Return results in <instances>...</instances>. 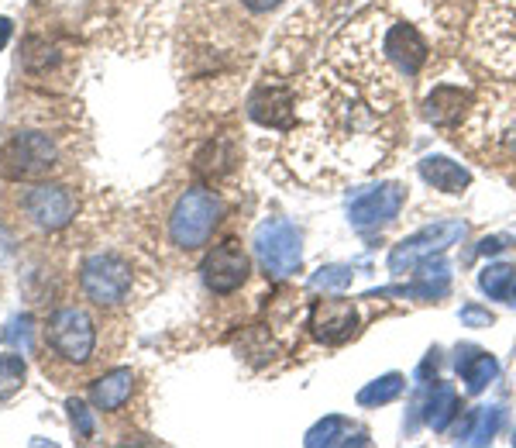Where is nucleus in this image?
<instances>
[{
  "label": "nucleus",
  "mask_w": 516,
  "mask_h": 448,
  "mask_svg": "<svg viewBox=\"0 0 516 448\" xmlns=\"http://www.w3.org/2000/svg\"><path fill=\"white\" fill-rule=\"evenodd\" d=\"M324 49L296 83L286 159L303 183H338L379 166L400 142V73L382 52V0L320 21Z\"/></svg>",
  "instance_id": "obj_1"
},
{
  "label": "nucleus",
  "mask_w": 516,
  "mask_h": 448,
  "mask_svg": "<svg viewBox=\"0 0 516 448\" xmlns=\"http://www.w3.org/2000/svg\"><path fill=\"white\" fill-rule=\"evenodd\" d=\"M42 369L59 386L93 376L107 362V321L93 304H62L42 328Z\"/></svg>",
  "instance_id": "obj_2"
},
{
  "label": "nucleus",
  "mask_w": 516,
  "mask_h": 448,
  "mask_svg": "<svg viewBox=\"0 0 516 448\" xmlns=\"http://www.w3.org/2000/svg\"><path fill=\"white\" fill-rule=\"evenodd\" d=\"M0 211H4V221L14 235L45 238L73 224L76 211H80V193H76L73 183L56 180V176L14 183Z\"/></svg>",
  "instance_id": "obj_3"
},
{
  "label": "nucleus",
  "mask_w": 516,
  "mask_h": 448,
  "mask_svg": "<svg viewBox=\"0 0 516 448\" xmlns=\"http://www.w3.org/2000/svg\"><path fill=\"white\" fill-rule=\"evenodd\" d=\"M458 138L489 162H516V80L489 83L468 107Z\"/></svg>",
  "instance_id": "obj_4"
},
{
  "label": "nucleus",
  "mask_w": 516,
  "mask_h": 448,
  "mask_svg": "<svg viewBox=\"0 0 516 448\" xmlns=\"http://www.w3.org/2000/svg\"><path fill=\"white\" fill-rule=\"evenodd\" d=\"M468 38L475 59L503 76H516V0H482Z\"/></svg>",
  "instance_id": "obj_5"
},
{
  "label": "nucleus",
  "mask_w": 516,
  "mask_h": 448,
  "mask_svg": "<svg viewBox=\"0 0 516 448\" xmlns=\"http://www.w3.org/2000/svg\"><path fill=\"white\" fill-rule=\"evenodd\" d=\"M62 169V149L56 135L42 128H21L0 142V176L11 183L49 180Z\"/></svg>",
  "instance_id": "obj_6"
},
{
  "label": "nucleus",
  "mask_w": 516,
  "mask_h": 448,
  "mask_svg": "<svg viewBox=\"0 0 516 448\" xmlns=\"http://www.w3.org/2000/svg\"><path fill=\"white\" fill-rule=\"evenodd\" d=\"M221 221V197L207 187H190L176 197L169 211V238L176 249L193 252L210 242Z\"/></svg>",
  "instance_id": "obj_7"
},
{
  "label": "nucleus",
  "mask_w": 516,
  "mask_h": 448,
  "mask_svg": "<svg viewBox=\"0 0 516 448\" xmlns=\"http://www.w3.org/2000/svg\"><path fill=\"white\" fill-rule=\"evenodd\" d=\"M131 287H135V273L131 262L117 252H97L80 266V293L86 304L100 307V311H114V307L128 304Z\"/></svg>",
  "instance_id": "obj_8"
},
{
  "label": "nucleus",
  "mask_w": 516,
  "mask_h": 448,
  "mask_svg": "<svg viewBox=\"0 0 516 448\" xmlns=\"http://www.w3.org/2000/svg\"><path fill=\"white\" fill-rule=\"evenodd\" d=\"M255 256L272 280H286L300 269V231L286 218H269L255 231Z\"/></svg>",
  "instance_id": "obj_9"
},
{
  "label": "nucleus",
  "mask_w": 516,
  "mask_h": 448,
  "mask_svg": "<svg viewBox=\"0 0 516 448\" xmlns=\"http://www.w3.org/2000/svg\"><path fill=\"white\" fill-rule=\"evenodd\" d=\"M458 238H465V224L461 221H437V224H427V228H420L417 235L403 238L400 245L393 249V256H389V269H393L396 276L410 273L417 262H424L430 256H441L448 245H455Z\"/></svg>",
  "instance_id": "obj_10"
},
{
  "label": "nucleus",
  "mask_w": 516,
  "mask_h": 448,
  "mask_svg": "<svg viewBox=\"0 0 516 448\" xmlns=\"http://www.w3.org/2000/svg\"><path fill=\"white\" fill-rule=\"evenodd\" d=\"M248 114L265 128L289 131L296 125V90L283 80H265L248 100Z\"/></svg>",
  "instance_id": "obj_11"
},
{
  "label": "nucleus",
  "mask_w": 516,
  "mask_h": 448,
  "mask_svg": "<svg viewBox=\"0 0 516 448\" xmlns=\"http://www.w3.org/2000/svg\"><path fill=\"white\" fill-rule=\"evenodd\" d=\"M203 273V283H207L210 293H234L238 287H245L248 280V256L241 252L238 242H224L203 259L200 266Z\"/></svg>",
  "instance_id": "obj_12"
},
{
  "label": "nucleus",
  "mask_w": 516,
  "mask_h": 448,
  "mask_svg": "<svg viewBox=\"0 0 516 448\" xmlns=\"http://www.w3.org/2000/svg\"><path fill=\"white\" fill-rule=\"evenodd\" d=\"M355 328H358V314L351 307V300H317L310 307V331H314L317 342L341 345L355 335Z\"/></svg>",
  "instance_id": "obj_13"
},
{
  "label": "nucleus",
  "mask_w": 516,
  "mask_h": 448,
  "mask_svg": "<svg viewBox=\"0 0 516 448\" xmlns=\"http://www.w3.org/2000/svg\"><path fill=\"white\" fill-rule=\"evenodd\" d=\"M403 200H406V190L400 183H382V187L369 190L365 197H358L355 204H351L348 218L351 224H358V228H372V224L393 221L396 214H400Z\"/></svg>",
  "instance_id": "obj_14"
},
{
  "label": "nucleus",
  "mask_w": 516,
  "mask_h": 448,
  "mask_svg": "<svg viewBox=\"0 0 516 448\" xmlns=\"http://www.w3.org/2000/svg\"><path fill=\"white\" fill-rule=\"evenodd\" d=\"M69 59V49L59 45L56 38H45V35H31L21 49L18 63L25 66V73L31 80H45V76H56Z\"/></svg>",
  "instance_id": "obj_15"
},
{
  "label": "nucleus",
  "mask_w": 516,
  "mask_h": 448,
  "mask_svg": "<svg viewBox=\"0 0 516 448\" xmlns=\"http://www.w3.org/2000/svg\"><path fill=\"white\" fill-rule=\"evenodd\" d=\"M131 390H135V373L131 369H111V373L93 376L90 383V404L97 411H121L124 404L131 400Z\"/></svg>",
  "instance_id": "obj_16"
},
{
  "label": "nucleus",
  "mask_w": 516,
  "mask_h": 448,
  "mask_svg": "<svg viewBox=\"0 0 516 448\" xmlns=\"http://www.w3.org/2000/svg\"><path fill=\"white\" fill-rule=\"evenodd\" d=\"M420 176H424L434 190H444V193H461L468 183H472V173H468L461 162L444 159V156L420 159Z\"/></svg>",
  "instance_id": "obj_17"
},
{
  "label": "nucleus",
  "mask_w": 516,
  "mask_h": 448,
  "mask_svg": "<svg viewBox=\"0 0 516 448\" xmlns=\"http://www.w3.org/2000/svg\"><path fill=\"white\" fill-rule=\"evenodd\" d=\"M468 107H472V100H468L465 90L448 87V83H444V87H434V94L424 100V111L434 125H451V121H458L461 114H468Z\"/></svg>",
  "instance_id": "obj_18"
},
{
  "label": "nucleus",
  "mask_w": 516,
  "mask_h": 448,
  "mask_svg": "<svg viewBox=\"0 0 516 448\" xmlns=\"http://www.w3.org/2000/svg\"><path fill=\"white\" fill-rule=\"evenodd\" d=\"M458 373L465 376L468 393H482L499 376V362L479 349H458Z\"/></svg>",
  "instance_id": "obj_19"
},
{
  "label": "nucleus",
  "mask_w": 516,
  "mask_h": 448,
  "mask_svg": "<svg viewBox=\"0 0 516 448\" xmlns=\"http://www.w3.org/2000/svg\"><path fill=\"white\" fill-rule=\"evenodd\" d=\"M499 424H503V407H496V404L475 407V411L465 417V424H461L458 438L465 445H489L492 435L499 431Z\"/></svg>",
  "instance_id": "obj_20"
},
{
  "label": "nucleus",
  "mask_w": 516,
  "mask_h": 448,
  "mask_svg": "<svg viewBox=\"0 0 516 448\" xmlns=\"http://www.w3.org/2000/svg\"><path fill=\"white\" fill-rule=\"evenodd\" d=\"M365 445L369 438H365V431H355V438H351V424L344 421V417H324L320 424L307 431V445L310 448H320V445Z\"/></svg>",
  "instance_id": "obj_21"
},
{
  "label": "nucleus",
  "mask_w": 516,
  "mask_h": 448,
  "mask_svg": "<svg viewBox=\"0 0 516 448\" xmlns=\"http://www.w3.org/2000/svg\"><path fill=\"white\" fill-rule=\"evenodd\" d=\"M424 417L434 431H448V424L455 421V411H458V393L451 383H434L427 397V407H424Z\"/></svg>",
  "instance_id": "obj_22"
},
{
  "label": "nucleus",
  "mask_w": 516,
  "mask_h": 448,
  "mask_svg": "<svg viewBox=\"0 0 516 448\" xmlns=\"http://www.w3.org/2000/svg\"><path fill=\"white\" fill-rule=\"evenodd\" d=\"M479 287L486 290L489 297L506 300L513 293V287H516V266H510V262H492V266L482 269Z\"/></svg>",
  "instance_id": "obj_23"
},
{
  "label": "nucleus",
  "mask_w": 516,
  "mask_h": 448,
  "mask_svg": "<svg viewBox=\"0 0 516 448\" xmlns=\"http://www.w3.org/2000/svg\"><path fill=\"white\" fill-rule=\"evenodd\" d=\"M403 393V376L400 373H389V376H379L375 383L365 386L362 393H358V404L362 407H379V404H389V400H396Z\"/></svg>",
  "instance_id": "obj_24"
},
{
  "label": "nucleus",
  "mask_w": 516,
  "mask_h": 448,
  "mask_svg": "<svg viewBox=\"0 0 516 448\" xmlns=\"http://www.w3.org/2000/svg\"><path fill=\"white\" fill-rule=\"evenodd\" d=\"M25 383V359L21 355H0V400L11 397Z\"/></svg>",
  "instance_id": "obj_25"
},
{
  "label": "nucleus",
  "mask_w": 516,
  "mask_h": 448,
  "mask_svg": "<svg viewBox=\"0 0 516 448\" xmlns=\"http://www.w3.org/2000/svg\"><path fill=\"white\" fill-rule=\"evenodd\" d=\"M0 342L18 345V349L31 352V318H28V314H21V318L7 321V328L0 331Z\"/></svg>",
  "instance_id": "obj_26"
},
{
  "label": "nucleus",
  "mask_w": 516,
  "mask_h": 448,
  "mask_svg": "<svg viewBox=\"0 0 516 448\" xmlns=\"http://www.w3.org/2000/svg\"><path fill=\"white\" fill-rule=\"evenodd\" d=\"M351 266H324L320 273H314V287H324V290H344L351 287Z\"/></svg>",
  "instance_id": "obj_27"
},
{
  "label": "nucleus",
  "mask_w": 516,
  "mask_h": 448,
  "mask_svg": "<svg viewBox=\"0 0 516 448\" xmlns=\"http://www.w3.org/2000/svg\"><path fill=\"white\" fill-rule=\"evenodd\" d=\"M69 421H73V428H76V438H93V431H97V424H93V411L83 404V400H69Z\"/></svg>",
  "instance_id": "obj_28"
},
{
  "label": "nucleus",
  "mask_w": 516,
  "mask_h": 448,
  "mask_svg": "<svg viewBox=\"0 0 516 448\" xmlns=\"http://www.w3.org/2000/svg\"><path fill=\"white\" fill-rule=\"evenodd\" d=\"M461 321H465L468 328H489L492 314L489 311H479V307H461Z\"/></svg>",
  "instance_id": "obj_29"
},
{
  "label": "nucleus",
  "mask_w": 516,
  "mask_h": 448,
  "mask_svg": "<svg viewBox=\"0 0 516 448\" xmlns=\"http://www.w3.org/2000/svg\"><path fill=\"white\" fill-rule=\"evenodd\" d=\"M241 4H245L252 14H269V11H276L283 0H241Z\"/></svg>",
  "instance_id": "obj_30"
},
{
  "label": "nucleus",
  "mask_w": 516,
  "mask_h": 448,
  "mask_svg": "<svg viewBox=\"0 0 516 448\" xmlns=\"http://www.w3.org/2000/svg\"><path fill=\"white\" fill-rule=\"evenodd\" d=\"M11 35H14V21L11 18H0V49L11 42Z\"/></svg>",
  "instance_id": "obj_31"
},
{
  "label": "nucleus",
  "mask_w": 516,
  "mask_h": 448,
  "mask_svg": "<svg viewBox=\"0 0 516 448\" xmlns=\"http://www.w3.org/2000/svg\"><path fill=\"white\" fill-rule=\"evenodd\" d=\"M499 249H503V242H499V238H486V242L479 245V252H486V256H489V252H499Z\"/></svg>",
  "instance_id": "obj_32"
},
{
  "label": "nucleus",
  "mask_w": 516,
  "mask_h": 448,
  "mask_svg": "<svg viewBox=\"0 0 516 448\" xmlns=\"http://www.w3.org/2000/svg\"><path fill=\"white\" fill-rule=\"evenodd\" d=\"M510 300H513V304H516V287H513V293H510Z\"/></svg>",
  "instance_id": "obj_33"
},
{
  "label": "nucleus",
  "mask_w": 516,
  "mask_h": 448,
  "mask_svg": "<svg viewBox=\"0 0 516 448\" xmlns=\"http://www.w3.org/2000/svg\"><path fill=\"white\" fill-rule=\"evenodd\" d=\"M513 445H516V435H513Z\"/></svg>",
  "instance_id": "obj_34"
}]
</instances>
